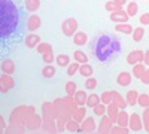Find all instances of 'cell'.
<instances>
[{
  "label": "cell",
  "mask_w": 149,
  "mask_h": 134,
  "mask_svg": "<svg viewBox=\"0 0 149 134\" xmlns=\"http://www.w3.org/2000/svg\"><path fill=\"white\" fill-rule=\"evenodd\" d=\"M128 113L125 112V109H121V110L118 112V115H116V121L115 122H118V125H121V127H127L128 125Z\"/></svg>",
  "instance_id": "20"
},
{
  "label": "cell",
  "mask_w": 149,
  "mask_h": 134,
  "mask_svg": "<svg viewBox=\"0 0 149 134\" xmlns=\"http://www.w3.org/2000/svg\"><path fill=\"white\" fill-rule=\"evenodd\" d=\"M110 101H112V92H110V91H104V92L102 94V97H100V103L109 104Z\"/></svg>",
  "instance_id": "43"
},
{
  "label": "cell",
  "mask_w": 149,
  "mask_h": 134,
  "mask_svg": "<svg viewBox=\"0 0 149 134\" xmlns=\"http://www.w3.org/2000/svg\"><path fill=\"white\" fill-rule=\"evenodd\" d=\"M128 18H130V17L127 15V12L124 10V9H119V10H116V12H110V21H113V22H118V24L127 22Z\"/></svg>",
  "instance_id": "12"
},
{
  "label": "cell",
  "mask_w": 149,
  "mask_h": 134,
  "mask_svg": "<svg viewBox=\"0 0 149 134\" xmlns=\"http://www.w3.org/2000/svg\"><path fill=\"white\" fill-rule=\"evenodd\" d=\"M36 113L33 106H18L10 112L9 127H5V133H26V122Z\"/></svg>",
  "instance_id": "3"
},
{
  "label": "cell",
  "mask_w": 149,
  "mask_h": 134,
  "mask_svg": "<svg viewBox=\"0 0 149 134\" xmlns=\"http://www.w3.org/2000/svg\"><path fill=\"white\" fill-rule=\"evenodd\" d=\"M14 87H15V81L12 79V76L8 75V73H3V75L0 76V92L5 94Z\"/></svg>",
  "instance_id": "8"
},
{
  "label": "cell",
  "mask_w": 149,
  "mask_h": 134,
  "mask_svg": "<svg viewBox=\"0 0 149 134\" xmlns=\"http://www.w3.org/2000/svg\"><path fill=\"white\" fill-rule=\"evenodd\" d=\"M110 134H128L130 133V130H128V127H121V125H112V128H110V131H109Z\"/></svg>",
  "instance_id": "35"
},
{
  "label": "cell",
  "mask_w": 149,
  "mask_h": 134,
  "mask_svg": "<svg viewBox=\"0 0 149 134\" xmlns=\"http://www.w3.org/2000/svg\"><path fill=\"white\" fill-rule=\"evenodd\" d=\"M95 121H94V118H91V116H88V118H84V121L79 124V133H93V131H95Z\"/></svg>",
  "instance_id": "9"
},
{
  "label": "cell",
  "mask_w": 149,
  "mask_h": 134,
  "mask_svg": "<svg viewBox=\"0 0 149 134\" xmlns=\"http://www.w3.org/2000/svg\"><path fill=\"white\" fill-rule=\"evenodd\" d=\"M85 116H86V109H85L84 106H78V107L72 112V119L76 121V122H79V124L84 121Z\"/></svg>",
  "instance_id": "14"
},
{
  "label": "cell",
  "mask_w": 149,
  "mask_h": 134,
  "mask_svg": "<svg viewBox=\"0 0 149 134\" xmlns=\"http://www.w3.org/2000/svg\"><path fill=\"white\" fill-rule=\"evenodd\" d=\"M36 51L39 54H43V52H48V51H52V46L49 43H46V42H40L39 45L36 46Z\"/></svg>",
  "instance_id": "37"
},
{
  "label": "cell",
  "mask_w": 149,
  "mask_h": 134,
  "mask_svg": "<svg viewBox=\"0 0 149 134\" xmlns=\"http://www.w3.org/2000/svg\"><path fill=\"white\" fill-rule=\"evenodd\" d=\"M93 110H94V113H95L97 116H102V115L106 113V104L98 103V104H95V106L93 107Z\"/></svg>",
  "instance_id": "39"
},
{
  "label": "cell",
  "mask_w": 149,
  "mask_h": 134,
  "mask_svg": "<svg viewBox=\"0 0 149 134\" xmlns=\"http://www.w3.org/2000/svg\"><path fill=\"white\" fill-rule=\"evenodd\" d=\"M131 36H133V40H134V42H140V40L143 39V36H145V30H143V27L133 28Z\"/></svg>",
  "instance_id": "30"
},
{
  "label": "cell",
  "mask_w": 149,
  "mask_h": 134,
  "mask_svg": "<svg viewBox=\"0 0 149 134\" xmlns=\"http://www.w3.org/2000/svg\"><path fill=\"white\" fill-rule=\"evenodd\" d=\"M55 61H57L58 67H67L70 64V57L66 55V54H58L55 57Z\"/></svg>",
  "instance_id": "23"
},
{
  "label": "cell",
  "mask_w": 149,
  "mask_h": 134,
  "mask_svg": "<svg viewBox=\"0 0 149 134\" xmlns=\"http://www.w3.org/2000/svg\"><path fill=\"white\" fill-rule=\"evenodd\" d=\"M116 82L121 85V87H128V85L131 83V75L128 72H121L118 78H116Z\"/></svg>",
  "instance_id": "19"
},
{
  "label": "cell",
  "mask_w": 149,
  "mask_h": 134,
  "mask_svg": "<svg viewBox=\"0 0 149 134\" xmlns=\"http://www.w3.org/2000/svg\"><path fill=\"white\" fill-rule=\"evenodd\" d=\"M78 107L76 101H74L73 97L66 95L61 97V99H55L51 103V109H52V115L55 119H64L66 122L69 119H72V112Z\"/></svg>",
  "instance_id": "4"
},
{
  "label": "cell",
  "mask_w": 149,
  "mask_h": 134,
  "mask_svg": "<svg viewBox=\"0 0 149 134\" xmlns=\"http://www.w3.org/2000/svg\"><path fill=\"white\" fill-rule=\"evenodd\" d=\"M66 131H70V133H79V122L73 119H69L66 122Z\"/></svg>",
  "instance_id": "32"
},
{
  "label": "cell",
  "mask_w": 149,
  "mask_h": 134,
  "mask_svg": "<svg viewBox=\"0 0 149 134\" xmlns=\"http://www.w3.org/2000/svg\"><path fill=\"white\" fill-rule=\"evenodd\" d=\"M42 127V116H39V115H33L31 118H29V121L26 122V130H29V131H37Z\"/></svg>",
  "instance_id": "11"
},
{
  "label": "cell",
  "mask_w": 149,
  "mask_h": 134,
  "mask_svg": "<svg viewBox=\"0 0 149 134\" xmlns=\"http://www.w3.org/2000/svg\"><path fill=\"white\" fill-rule=\"evenodd\" d=\"M2 72L3 73H8V75H14V72H15V63L12 61V60H9V58L3 60V63H2Z\"/></svg>",
  "instance_id": "21"
},
{
  "label": "cell",
  "mask_w": 149,
  "mask_h": 134,
  "mask_svg": "<svg viewBox=\"0 0 149 134\" xmlns=\"http://www.w3.org/2000/svg\"><path fill=\"white\" fill-rule=\"evenodd\" d=\"M86 42H88V36H86L84 31H76L73 34V43L78 46H84Z\"/></svg>",
  "instance_id": "18"
},
{
  "label": "cell",
  "mask_w": 149,
  "mask_h": 134,
  "mask_svg": "<svg viewBox=\"0 0 149 134\" xmlns=\"http://www.w3.org/2000/svg\"><path fill=\"white\" fill-rule=\"evenodd\" d=\"M145 69H146V66H143L142 63H136V64H133V76L140 79L142 73L145 72Z\"/></svg>",
  "instance_id": "31"
},
{
  "label": "cell",
  "mask_w": 149,
  "mask_h": 134,
  "mask_svg": "<svg viewBox=\"0 0 149 134\" xmlns=\"http://www.w3.org/2000/svg\"><path fill=\"white\" fill-rule=\"evenodd\" d=\"M142 57H143V51H139V49H136V51H131L128 55H127V63L128 64H136V63H142Z\"/></svg>",
  "instance_id": "15"
},
{
  "label": "cell",
  "mask_w": 149,
  "mask_h": 134,
  "mask_svg": "<svg viewBox=\"0 0 149 134\" xmlns=\"http://www.w3.org/2000/svg\"><path fill=\"white\" fill-rule=\"evenodd\" d=\"M128 130L130 131H140L143 128V124H142V119L137 113H133L131 116H128Z\"/></svg>",
  "instance_id": "10"
},
{
  "label": "cell",
  "mask_w": 149,
  "mask_h": 134,
  "mask_svg": "<svg viewBox=\"0 0 149 134\" xmlns=\"http://www.w3.org/2000/svg\"><path fill=\"white\" fill-rule=\"evenodd\" d=\"M61 31H63L67 37H72V36L78 31V21L74 18H67L63 21L61 24Z\"/></svg>",
  "instance_id": "6"
},
{
  "label": "cell",
  "mask_w": 149,
  "mask_h": 134,
  "mask_svg": "<svg viewBox=\"0 0 149 134\" xmlns=\"http://www.w3.org/2000/svg\"><path fill=\"white\" fill-rule=\"evenodd\" d=\"M115 124V121L112 119L110 116L107 115H102V121H100V124H98L97 127V133H100V134H107L112 128V125Z\"/></svg>",
  "instance_id": "7"
},
{
  "label": "cell",
  "mask_w": 149,
  "mask_h": 134,
  "mask_svg": "<svg viewBox=\"0 0 149 134\" xmlns=\"http://www.w3.org/2000/svg\"><path fill=\"white\" fill-rule=\"evenodd\" d=\"M73 60L79 64H84V63H88V55L82 51H74L73 52Z\"/></svg>",
  "instance_id": "25"
},
{
  "label": "cell",
  "mask_w": 149,
  "mask_h": 134,
  "mask_svg": "<svg viewBox=\"0 0 149 134\" xmlns=\"http://www.w3.org/2000/svg\"><path fill=\"white\" fill-rule=\"evenodd\" d=\"M78 72L81 73V76H84V78H90V76L93 75V67H91L88 63H84V64L79 66V70H78Z\"/></svg>",
  "instance_id": "24"
},
{
  "label": "cell",
  "mask_w": 149,
  "mask_h": 134,
  "mask_svg": "<svg viewBox=\"0 0 149 134\" xmlns=\"http://www.w3.org/2000/svg\"><path fill=\"white\" fill-rule=\"evenodd\" d=\"M137 103L140 107H148L149 106V95L148 94H137Z\"/></svg>",
  "instance_id": "34"
},
{
  "label": "cell",
  "mask_w": 149,
  "mask_h": 134,
  "mask_svg": "<svg viewBox=\"0 0 149 134\" xmlns=\"http://www.w3.org/2000/svg\"><path fill=\"white\" fill-rule=\"evenodd\" d=\"M113 2H115V3H118L119 6H124V5L127 3V0H113Z\"/></svg>",
  "instance_id": "51"
},
{
  "label": "cell",
  "mask_w": 149,
  "mask_h": 134,
  "mask_svg": "<svg viewBox=\"0 0 149 134\" xmlns=\"http://www.w3.org/2000/svg\"><path fill=\"white\" fill-rule=\"evenodd\" d=\"M42 60H43L46 64H51V63L54 61V52H52V51L43 52V54H42Z\"/></svg>",
  "instance_id": "44"
},
{
  "label": "cell",
  "mask_w": 149,
  "mask_h": 134,
  "mask_svg": "<svg viewBox=\"0 0 149 134\" xmlns=\"http://www.w3.org/2000/svg\"><path fill=\"white\" fill-rule=\"evenodd\" d=\"M98 103H100V97L95 95V94H90L88 97H86V101H85V104L88 106V107H94Z\"/></svg>",
  "instance_id": "33"
},
{
  "label": "cell",
  "mask_w": 149,
  "mask_h": 134,
  "mask_svg": "<svg viewBox=\"0 0 149 134\" xmlns=\"http://www.w3.org/2000/svg\"><path fill=\"white\" fill-rule=\"evenodd\" d=\"M115 30L119 31V33H124V34H131L133 27L130 26V24H127V22H121V24H116L115 26Z\"/></svg>",
  "instance_id": "27"
},
{
  "label": "cell",
  "mask_w": 149,
  "mask_h": 134,
  "mask_svg": "<svg viewBox=\"0 0 149 134\" xmlns=\"http://www.w3.org/2000/svg\"><path fill=\"white\" fill-rule=\"evenodd\" d=\"M40 24H42V21H40L39 17H37V15H31L29 18V21H27V28H29V31H36L37 28L40 27Z\"/></svg>",
  "instance_id": "17"
},
{
  "label": "cell",
  "mask_w": 149,
  "mask_h": 134,
  "mask_svg": "<svg viewBox=\"0 0 149 134\" xmlns=\"http://www.w3.org/2000/svg\"><path fill=\"white\" fill-rule=\"evenodd\" d=\"M140 79H142L143 85H148V83H149V70H148V69H145V72L142 73V76H140Z\"/></svg>",
  "instance_id": "47"
},
{
  "label": "cell",
  "mask_w": 149,
  "mask_h": 134,
  "mask_svg": "<svg viewBox=\"0 0 149 134\" xmlns=\"http://www.w3.org/2000/svg\"><path fill=\"white\" fill-rule=\"evenodd\" d=\"M95 87H97V81H95V78H86V82H85V88L86 90H95Z\"/></svg>",
  "instance_id": "45"
},
{
  "label": "cell",
  "mask_w": 149,
  "mask_h": 134,
  "mask_svg": "<svg viewBox=\"0 0 149 134\" xmlns=\"http://www.w3.org/2000/svg\"><path fill=\"white\" fill-rule=\"evenodd\" d=\"M40 128L46 133H57L55 118L52 115L51 103H48V101H45L42 104V127Z\"/></svg>",
  "instance_id": "5"
},
{
  "label": "cell",
  "mask_w": 149,
  "mask_h": 134,
  "mask_svg": "<svg viewBox=\"0 0 149 134\" xmlns=\"http://www.w3.org/2000/svg\"><path fill=\"white\" fill-rule=\"evenodd\" d=\"M143 127L145 130L148 131L149 130V110H148V107H145V112H143Z\"/></svg>",
  "instance_id": "46"
},
{
  "label": "cell",
  "mask_w": 149,
  "mask_h": 134,
  "mask_svg": "<svg viewBox=\"0 0 149 134\" xmlns=\"http://www.w3.org/2000/svg\"><path fill=\"white\" fill-rule=\"evenodd\" d=\"M137 3H134V2H131V3H128V6H127V15L128 17H134L136 14H137Z\"/></svg>",
  "instance_id": "40"
},
{
  "label": "cell",
  "mask_w": 149,
  "mask_h": 134,
  "mask_svg": "<svg viewBox=\"0 0 149 134\" xmlns=\"http://www.w3.org/2000/svg\"><path fill=\"white\" fill-rule=\"evenodd\" d=\"M137 91H134V90H131V91H128L127 92V95H125V101H127V106H134L136 104V101H137Z\"/></svg>",
  "instance_id": "28"
},
{
  "label": "cell",
  "mask_w": 149,
  "mask_h": 134,
  "mask_svg": "<svg viewBox=\"0 0 149 134\" xmlns=\"http://www.w3.org/2000/svg\"><path fill=\"white\" fill-rule=\"evenodd\" d=\"M86 97H88V94H86L84 90H82V91H78V90H76V92L73 94V99H74V101H76L78 106H84V104H85Z\"/></svg>",
  "instance_id": "22"
},
{
  "label": "cell",
  "mask_w": 149,
  "mask_h": 134,
  "mask_svg": "<svg viewBox=\"0 0 149 134\" xmlns=\"http://www.w3.org/2000/svg\"><path fill=\"white\" fill-rule=\"evenodd\" d=\"M19 22L18 8L12 0H0V39L15 33Z\"/></svg>",
  "instance_id": "1"
},
{
  "label": "cell",
  "mask_w": 149,
  "mask_h": 134,
  "mask_svg": "<svg viewBox=\"0 0 149 134\" xmlns=\"http://www.w3.org/2000/svg\"><path fill=\"white\" fill-rule=\"evenodd\" d=\"M142 64L143 66H148L149 64V52H143V57H142Z\"/></svg>",
  "instance_id": "49"
},
{
  "label": "cell",
  "mask_w": 149,
  "mask_h": 134,
  "mask_svg": "<svg viewBox=\"0 0 149 134\" xmlns=\"http://www.w3.org/2000/svg\"><path fill=\"white\" fill-rule=\"evenodd\" d=\"M76 83H74V82H67L66 83V94L67 95H70V97H73V94L74 92H76Z\"/></svg>",
  "instance_id": "42"
},
{
  "label": "cell",
  "mask_w": 149,
  "mask_h": 134,
  "mask_svg": "<svg viewBox=\"0 0 149 134\" xmlns=\"http://www.w3.org/2000/svg\"><path fill=\"white\" fill-rule=\"evenodd\" d=\"M40 8V0H26V9L29 12H36Z\"/></svg>",
  "instance_id": "29"
},
{
  "label": "cell",
  "mask_w": 149,
  "mask_h": 134,
  "mask_svg": "<svg viewBox=\"0 0 149 134\" xmlns=\"http://www.w3.org/2000/svg\"><path fill=\"white\" fill-rule=\"evenodd\" d=\"M5 127H6V124H5V119H3V116H2V115H0V128L5 130Z\"/></svg>",
  "instance_id": "50"
},
{
  "label": "cell",
  "mask_w": 149,
  "mask_h": 134,
  "mask_svg": "<svg viewBox=\"0 0 149 134\" xmlns=\"http://www.w3.org/2000/svg\"><path fill=\"white\" fill-rule=\"evenodd\" d=\"M42 75H43V78H48V79L52 78L55 75V67H52L51 64H46L42 70Z\"/></svg>",
  "instance_id": "36"
},
{
  "label": "cell",
  "mask_w": 149,
  "mask_h": 134,
  "mask_svg": "<svg viewBox=\"0 0 149 134\" xmlns=\"http://www.w3.org/2000/svg\"><path fill=\"white\" fill-rule=\"evenodd\" d=\"M140 22L143 24V26H148V24H149V14H148V12H145V14L140 17Z\"/></svg>",
  "instance_id": "48"
},
{
  "label": "cell",
  "mask_w": 149,
  "mask_h": 134,
  "mask_svg": "<svg viewBox=\"0 0 149 134\" xmlns=\"http://www.w3.org/2000/svg\"><path fill=\"white\" fill-rule=\"evenodd\" d=\"M121 49L119 39L110 34H100L91 46V51L98 61H110L121 52Z\"/></svg>",
  "instance_id": "2"
},
{
  "label": "cell",
  "mask_w": 149,
  "mask_h": 134,
  "mask_svg": "<svg viewBox=\"0 0 149 134\" xmlns=\"http://www.w3.org/2000/svg\"><path fill=\"white\" fill-rule=\"evenodd\" d=\"M0 133H5V130H2V128H0Z\"/></svg>",
  "instance_id": "52"
},
{
  "label": "cell",
  "mask_w": 149,
  "mask_h": 134,
  "mask_svg": "<svg viewBox=\"0 0 149 134\" xmlns=\"http://www.w3.org/2000/svg\"><path fill=\"white\" fill-rule=\"evenodd\" d=\"M106 112H107V116H110L113 121H116V115H118V112H119V109L110 101L109 104H106Z\"/></svg>",
  "instance_id": "26"
},
{
  "label": "cell",
  "mask_w": 149,
  "mask_h": 134,
  "mask_svg": "<svg viewBox=\"0 0 149 134\" xmlns=\"http://www.w3.org/2000/svg\"><path fill=\"white\" fill-rule=\"evenodd\" d=\"M26 46L27 48H36L37 45L40 43V36H37V34H34V33H30V34H27L26 36Z\"/></svg>",
  "instance_id": "16"
},
{
  "label": "cell",
  "mask_w": 149,
  "mask_h": 134,
  "mask_svg": "<svg viewBox=\"0 0 149 134\" xmlns=\"http://www.w3.org/2000/svg\"><path fill=\"white\" fill-rule=\"evenodd\" d=\"M112 92V103H113L118 109H125L127 107V101L118 92V91H110Z\"/></svg>",
  "instance_id": "13"
},
{
  "label": "cell",
  "mask_w": 149,
  "mask_h": 134,
  "mask_svg": "<svg viewBox=\"0 0 149 134\" xmlns=\"http://www.w3.org/2000/svg\"><path fill=\"white\" fill-rule=\"evenodd\" d=\"M104 8H106V10H107V12H116V10L122 9V6H119L118 3H115L113 0H110V2H107V3L104 5Z\"/></svg>",
  "instance_id": "38"
},
{
  "label": "cell",
  "mask_w": 149,
  "mask_h": 134,
  "mask_svg": "<svg viewBox=\"0 0 149 134\" xmlns=\"http://www.w3.org/2000/svg\"><path fill=\"white\" fill-rule=\"evenodd\" d=\"M79 66H81V64H79V63H76V61H74V63H72V64H69V66H67V72H66V73H67L69 76H73L74 73H78V70H79Z\"/></svg>",
  "instance_id": "41"
}]
</instances>
